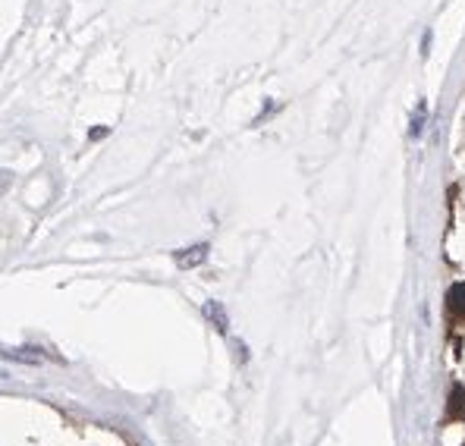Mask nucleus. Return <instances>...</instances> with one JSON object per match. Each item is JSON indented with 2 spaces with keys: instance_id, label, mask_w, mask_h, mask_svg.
Listing matches in <instances>:
<instances>
[{
  "instance_id": "f257e3e1",
  "label": "nucleus",
  "mask_w": 465,
  "mask_h": 446,
  "mask_svg": "<svg viewBox=\"0 0 465 446\" xmlns=\"http://www.w3.org/2000/svg\"><path fill=\"white\" fill-rule=\"evenodd\" d=\"M447 312L453 321L465 324V283H453L447 293Z\"/></svg>"
},
{
  "instance_id": "f03ea898",
  "label": "nucleus",
  "mask_w": 465,
  "mask_h": 446,
  "mask_svg": "<svg viewBox=\"0 0 465 446\" xmlns=\"http://www.w3.org/2000/svg\"><path fill=\"white\" fill-rule=\"evenodd\" d=\"M447 421H465V390L462 386H453L447 399Z\"/></svg>"
},
{
  "instance_id": "7ed1b4c3",
  "label": "nucleus",
  "mask_w": 465,
  "mask_h": 446,
  "mask_svg": "<svg viewBox=\"0 0 465 446\" xmlns=\"http://www.w3.org/2000/svg\"><path fill=\"white\" fill-rule=\"evenodd\" d=\"M204 258H208V245L202 242V245H192L189 251H179L176 264H179V267H195V264H202Z\"/></svg>"
},
{
  "instance_id": "20e7f679",
  "label": "nucleus",
  "mask_w": 465,
  "mask_h": 446,
  "mask_svg": "<svg viewBox=\"0 0 465 446\" xmlns=\"http://www.w3.org/2000/svg\"><path fill=\"white\" fill-rule=\"evenodd\" d=\"M424 111H428V107H424V101L422 104H418V113H415V120H412V135H418L424 129Z\"/></svg>"
},
{
  "instance_id": "39448f33",
  "label": "nucleus",
  "mask_w": 465,
  "mask_h": 446,
  "mask_svg": "<svg viewBox=\"0 0 465 446\" xmlns=\"http://www.w3.org/2000/svg\"><path fill=\"white\" fill-rule=\"evenodd\" d=\"M208 314L217 321V327H221V330H227V318L221 314V305H208Z\"/></svg>"
},
{
  "instance_id": "423d86ee",
  "label": "nucleus",
  "mask_w": 465,
  "mask_h": 446,
  "mask_svg": "<svg viewBox=\"0 0 465 446\" xmlns=\"http://www.w3.org/2000/svg\"><path fill=\"white\" fill-rule=\"evenodd\" d=\"M10 183H13V176H10L6 170H0V192H6V189H10Z\"/></svg>"
}]
</instances>
